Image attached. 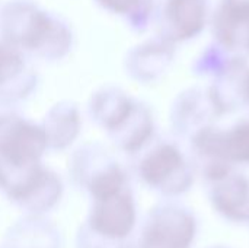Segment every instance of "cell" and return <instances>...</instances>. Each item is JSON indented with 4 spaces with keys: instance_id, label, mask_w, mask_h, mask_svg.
I'll use <instances>...</instances> for the list:
<instances>
[{
    "instance_id": "8",
    "label": "cell",
    "mask_w": 249,
    "mask_h": 248,
    "mask_svg": "<svg viewBox=\"0 0 249 248\" xmlns=\"http://www.w3.org/2000/svg\"><path fill=\"white\" fill-rule=\"evenodd\" d=\"M209 95L220 115L249 111V57L235 56L207 85Z\"/></svg>"
},
{
    "instance_id": "17",
    "label": "cell",
    "mask_w": 249,
    "mask_h": 248,
    "mask_svg": "<svg viewBox=\"0 0 249 248\" xmlns=\"http://www.w3.org/2000/svg\"><path fill=\"white\" fill-rule=\"evenodd\" d=\"M223 145L232 165H249V114L223 129Z\"/></svg>"
},
{
    "instance_id": "14",
    "label": "cell",
    "mask_w": 249,
    "mask_h": 248,
    "mask_svg": "<svg viewBox=\"0 0 249 248\" xmlns=\"http://www.w3.org/2000/svg\"><path fill=\"white\" fill-rule=\"evenodd\" d=\"M57 228L39 215H29L7 232L4 248H58Z\"/></svg>"
},
{
    "instance_id": "2",
    "label": "cell",
    "mask_w": 249,
    "mask_h": 248,
    "mask_svg": "<svg viewBox=\"0 0 249 248\" xmlns=\"http://www.w3.org/2000/svg\"><path fill=\"white\" fill-rule=\"evenodd\" d=\"M47 149L41 124L0 107V190L10 202L41 174Z\"/></svg>"
},
{
    "instance_id": "12",
    "label": "cell",
    "mask_w": 249,
    "mask_h": 248,
    "mask_svg": "<svg viewBox=\"0 0 249 248\" xmlns=\"http://www.w3.org/2000/svg\"><path fill=\"white\" fill-rule=\"evenodd\" d=\"M137 99L124 89L108 85L102 86L90 96L88 111L90 120L109 134L128 117Z\"/></svg>"
},
{
    "instance_id": "7",
    "label": "cell",
    "mask_w": 249,
    "mask_h": 248,
    "mask_svg": "<svg viewBox=\"0 0 249 248\" xmlns=\"http://www.w3.org/2000/svg\"><path fill=\"white\" fill-rule=\"evenodd\" d=\"M38 86V75L26 54L0 39V107L13 108L28 99Z\"/></svg>"
},
{
    "instance_id": "10",
    "label": "cell",
    "mask_w": 249,
    "mask_h": 248,
    "mask_svg": "<svg viewBox=\"0 0 249 248\" xmlns=\"http://www.w3.org/2000/svg\"><path fill=\"white\" fill-rule=\"evenodd\" d=\"M177 56V45L153 37L133 47L124 60L127 75L140 83L159 80L172 67Z\"/></svg>"
},
{
    "instance_id": "11",
    "label": "cell",
    "mask_w": 249,
    "mask_h": 248,
    "mask_svg": "<svg viewBox=\"0 0 249 248\" xmlns=\"http://www.w3.org/2000/svg\"><path fill=\"white\" fill-rule=\"evenodd\" d=\"M108 137L121 152L139 155L156 137V120L152 108L137 99L128 117Z\"/></svg>"
},
{
    "instance_id": "16",
    "label": "cell",
    "mask_w": 249,
    "mask_h": 248,
    "mask_svg": "<svg viewBox=\"0 0 249 248\" xmlns=\"http://www.w3.org/2000/svg\"><path fill=\"white\" fill-rule=\"evenodd\" d=\"M235 56L239 54H233L216 41H212L197 54L191 64V72L198 77L212 80L229 64Z\"/></svg>"
},
{
    "instance_id": "9",
    "label": "cell",
    "mask_w": 249,
    "mask_h": 248,
    "mask_svg": "<svg viewBox=\"0 0 249 248\" xmlns=\"http://www.w3.org/2000/svg\"><path fill=\"white\" fill-rule=\"evenodd\" d=\"M209 26L213 41L233 54L249 57V0H219Z\"/></svg>"
},
{
    "instance_id": "1",
    "label": "cell",
    "mask_w": 249,
    "mask_h": 248,
    "mask_svg": "<svg viewBox=\"0 0 249 248\" xmlns=\"http://www.w3.org/2000/svg\"><path fill=\"white\" fill-rule=\"evenodd\" d=\"M0 39L25 54L55 61L73 47V31L60 15L34 0H7L0 6Z\"/></svg>"
},
{
    "instance_id": "5",
    "label": "cell",
    "mask_w": 249,
    "mask_h": 248,
    "mask_svg": "<svg viewBox=\"0 0 249 248\" xmlns=\"http://www.w3.org/2000/svg\"><path fill=\"white\" fill-rule=\"evenodd\" d=\"M210 0H159L153 23L156 35L178 45L198 38L210 25Z\"/></svg>"
},
{
    "instance_id": "3",
    "label": "cell",
    "mask_w": 249,
    "mask_h": 248,
    "mask_svg": "<svg viewBox=\"0 0 249 248\" xmlns=\"http://www.w3.org/2000/svg\"><path fill=\"white\" fill-rule=\"evenodd\" d=\"M134 222L136 208L128 186L92 197L88 219L77 235V248H123Z\"/></svg>"
},
{
    "instance_id": "4",
    "label": "cell",
    "mask_w": 249,
    "mask_h": 248,
    "mask_svg": "<svg viewBox=\"0 0 249 248\" xmlns=\"http://www.w3.org/2000/svg\"><path fill=\"white\" fill-rule=\"evenodd\" d=\"M139 177L149 187L165 194H178L193 181V165L177 142L153 140L140 152Z\"/></svg>"
},
{
    "instance_id": "6",
    "label": "cell",
    "mask_w": 249,
    "mask_h": 248,
    "mask_svg": "<svg viewBox=\"0 0 249 248\" xmlns=\"http://www.w3.org/2000/svg\"><path fill=\"white\" fill-rule=\"evenodd\" d=\"M220 115L209 95L207 86H191L178 94L169 110L174 136L187 142L198 132L217 124Z\"/></svg>"
},
{
    "instance_id": "13",
    "label": "cell",
    "mask_w": 249,
    "mask_h": 248,
    "mask_svg": "<svg viewBox=\"0 0 249 248\" xmlns=\"http://www.w3.org/2000/svg\"><path fill=\"white\" fill-rule=\"evenodd\" d=\"M47 146L51 151H63L69 148L79 136L82 120L77 104L71 101H61L55 104L41 123Z\"/></svg>"
},
{
    "instance_id": "15",
    "label": "cell",
    "mask_w": 249,
    "mask_h": 248,
    "mask_svg": "<svg viewBox=\"0 0 249 248\" xmlns=\"http://www.w3.org/2000/svg\"><path fill=\"white\" fill-rule=\"evenodd\" d=\"M101 9L121 18L137 34H143L153 23L158 0H93Z\"/></svg>"
}]
</instances>
